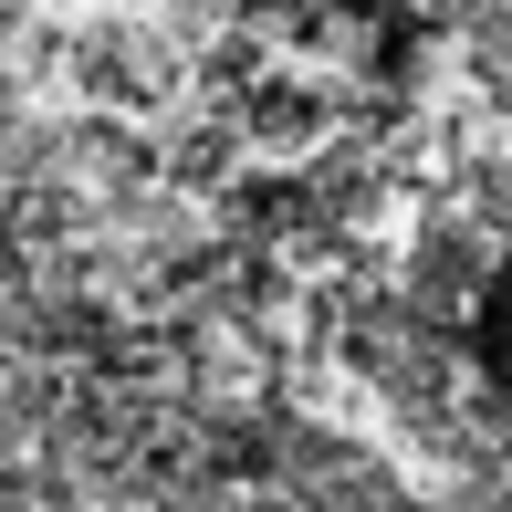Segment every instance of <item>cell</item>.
<instances>
[{
    "instance_id": "1",
    "label": "cell",
    "mask_w": 512,
    "mask_h": 512,
    "mask_svg": "<svg viewBox=\"0 0 512 512\" xmlns=\"http://www.w3.org/2000/svg\"><path fill=\"white\" fill-rule=\"evenodd\" d=\"M471 356H481V377H492V387H512V272L481 283V304H471Z\"/></svg>"
}]
</instances>
